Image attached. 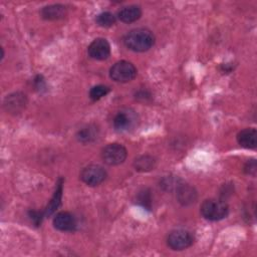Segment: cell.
Segmentation results:
<instances>
[{
  "label": "cell",
  "instance_id": "cell-1",
  "mask_svg": "<svg viewBox=\"0 0 257 257\" xmlns=\"http://www.w3.org/2000/svg\"><path fill=\"white\" fill-rule=\"evenodd\" d=\"M124 45L135 52H145L155 44V35L146 28H136L127 32L123 38Z\"/></svg>",
  "mask_w": 257,
  "mask_h": 257
},
{
  "label": "cell",
  "instance_id": "cell-2",
  "mask_svg": "<svg viewBox=\"0 0 257 257\" xmlns=\"http://www.w3.org/2000/svg\"><path fill=\"white\" fill-rule=\"evenodd\" d=\"M228 211V205L222 200L208 199L201 205V214L209 221H219L226 218Z\"/></svg>",
  "mask_w": 257,
  "mask_h": 257
},
{
  "label": "cell",
  "instance_id": "cell-3",
  "mask_svg": "<svg viewBox=\"0 0 257 257\" xmlns=\"http://www.w3.org/2000/svg\"><path fill=\"white\" fill-rule=\"evenodd\" d=\"M139 123L138 113L133 108H121L118 110L112 120V124L115 131L120 133H126L135 130Z\"/></svg>",
  "mask_w": 257,
  "mask_h": 257
},
{
  "label": "cell",
  "instance_id": "cell-4",
  "mask_svg": "<svg viewBox=\"0 0 257 257\" xmlns=\"http://www.w3.org/2000/svg\"><path fill=\"white\" fill-rule=\"evenodd\" d=\"M137 75V68L135 65L126 60L115 62L109 69V76L115 82L125 83L133 80Z\"/></svg>",
  "mask_w": 257,
  "mask_h": 257
},
{
  "label": "cell",
  "instance_id": "cell-5",
  "mask_svg": "<svg viewBox=\"0 0 257 257\" xmlns=\"http://www.w3.org/2000/svg\"><path fill=\"white\" fill-rule=\"evenodd\" d=\"M127 156L126 149L117 143L105 146L101 151V159L108 166H117L122 164Z\"/></svg>",
  "mask_w": 257,
  "mask_h": 257
},
{
  "label": "cell",
  "instance_id": "cell-6",
  "mask_svg": "<svg viewBox=\"0 0 257 257\" xmlns=\"http://www.w3.org/2000/svg\"><path fill=\"white\" fill-rule=\"evenodd\" d=\"M194 243V236L191 232L184 229H177L172 232L167 237V244L173 250H184L192 246Z\"/></svg>",
  "mask_w": 257,
  "mask_h": 257
},
{
  "label": "cell",
  "instance_id": "cell-7",
  "mask_svg": "<svg viewBox=\"0 0 257 257\" xmlns=\"http://www.w3.org/2000/svg\"><path fill=\"white\" fill-rule=\"evenodd\" d=\"M106 178L105 170L99 165H89L82 169L80 173L81 181L87 186H97Z\"/></svg>",
  "mask_w": 257,
  "mask_h": 257
},
{
  "label": "cell",
  "instance_id": "cell-8",
  "mask_svg": "<svg viewBox=\"0 0 257 257\" xmlns=\"http://www.w3.org/2000/svg\"><path fill=\"white\" fill-rule=\"evenodd\" d=\"M87 52L95 60H104L110 54V45L105 38H96L89 44Z\"/></svg>",
  "mask_w": 257,
  "mask_h": 257
},
{
  "label": "cell",
  "instance_id": "cell-9",
  "mask_svg": "<svg viewBox=\"0 0 257 257\" xmlns=\"http://www.w3.org/2000/svg\"><path fill=\"white\" fill-rule=\"evenodd\" d=\"M53 226L55 229L63 232L73 231L76 227V220L68 212H59L53 218Z\"/></svg>",
  "mask_w": 257,
  "mask_h": 257
},
{
  "label": "cell",
  "instance_id": "cell-10",
  "mask_svg": "<svg viewBox=\"0 0 257 257\" xmlns=\"http://www.w3.org/2000/svg\"><path fill=\"white\" fill-rule=\"evenodd\" d=\"M177 199L180 204L183 206H189L196 202L197 200V191L194 187L181 183L179 187L176 189Z\"/></svg>",
  "mask_w": 257,
  "mask_h": 257
},
{
  "label": "cell",
  "instance_id": "cell-11",
  "mask_svg": "<svg viewBox=\"0 0 257 257\" xmlns=\"http://www.w3.org/2000/svg\"><path fill=\"white\" fill-rule=\"evenodd\" d=\"M26 104V95L21 92H15L7 95L4 100V107L9 112L18 113L20 112Z\"/></svg>",
  "mask_w": 257,
  "mask_h": 257
},
{
  "label": "cell",
  "instance_id": "cell-12",
  "mask_svg": "<svg viewBox=\"0 0 257 257\" xmlns=\"http://www.w3.org/2000/svg\"><path fill=\"white\" fill-rule=\"evenodd\" d=\"M238 144L245 149H255L257 146V132L253 127H247L237 135Z\"/></svg>",
  "mask_w": 257,
  "mask_h": 257
},
{
  "label": "cell",
  "instance_id": "cell-13",
  "mask_svg": "<svg viewBox=\"0 0 257 257\" xmlns=\"http://www.w3.org/2000/svg\"><path fill=\"white\" fill-rule=\"evenodd\" d=\"M142 16L141 7L138 5L125 6L117 12V18L124 23H132L139 20Z\"/></svg>",
  "mask_w": 257,
  "mask_h": 257
},
{
  "label": "cell",
  "instance_id": "cell-14",
  "mask_svg": "<svg viewBox=\"0 0 257 257\" xmlns=\"http://www.w3.org/2000/svg\"><path fill=\"white\" fill-rule=\"evenodd\" d=\"M67 9L62 4H52L45 6L41 10L42 18L46 20H57L63 18L66 15Z\"/></svg>",
  "mask_w": 257,
  "mask_h": 257
},
{
  "label": "cell",
  "instance_id": "cell-15",
  "mask_svg": "<svg viewBox=\"0 0 257 257\" xmlns=\"http://www.w3.org/2000/svg\"><path fill=\"white\" fill-rule=\"evenodd\" d=\"M156 159L150 155L140 156L134 161V168L138 172H150L156 168Z\"/></svg>",
  "mask_w": 257,
  "mask_h": 257
},
{
  "label": "cell",
  "instance_id": "cell-16",
  "mask_svg": "<svg viewBox=\"0 0 257 257\" xmlns=\"http://www.w3.org/2000/svg\"><path fill=\"white\" fill-rule=\"evenodd\" d=\"M62 184H63L62 179H59V181L57 182V185H56L55 192H54L49 204L45 208L44 214L46 216H50L51 214H53L56 211V209L59 207V205L61 203V197H62Z\"/></svg>",
  "mask_w": 257,
  "mask_h": 257
},
{
  "label": "cell",
  "instance_id": "cell-17",
  "mask_svg": "<svg viewBox=\"0 0 257 257\" xmlns=\"http://www.w3.org/2000/svg\"><path fill=\"white\" fill-rule=\"evenodd\" d=\"M98 136V130L94 125H87L78 131L76 138L81 143H90Z\"/></svg>",
  "mask_w": 257,
  "mask_h": 257
},
{
  "label": "cell",
  "instance_id": "cell-18",
  "mask_svg": "<svg viewBox=\"0 0 257 257\" xmlns=\"http://www.w3.org/2000/svg\"><path fill=\"white\" fill-rule=\"evenodd\" d=\"M115 21L116 17L110 12H101L95 18L96 24L101 27H110L115 23Z\"/></svg>",
  "mask_w": 257,
  "mask_h": 257
},
{
  "label": "cell",
  "instance_id": "cell-19",
  "mask_svg": "<svg viewBox=\"0 0 257 257\" xmlns=\"http://www.w3.org/2000/svg\"><path fill=\"white\" fill-rule=\"evenodd\" d=\"M109 92V87L103 84H97L90 88L89 90V97L92 100H98L101 97L105 96Z\"/></svg>",
  "mask_w": 257,
  "mask_h": 257
},
{
  "label": "cell",
  "instance_id": "cell-20",
  "mask_svg": "<svg viewBox=\"0 0 257 257\" xmlns=\"http://www.w3.org/2000/svg\"><path fill=\"white\" fill-rule=\"evenodd\" d=\"M137 203L143 206L145 209L150 210L152 206V197L151 192L148 189H144L138 193L137 196Z\"/></svg>",
  "mask_w": 257,
  "mask_h": 257
},
{
  "label": "cell",
  "instance_id": "cell-21",
  "mask_svg": "<svg viewBox=\"0 0 257 257\" xmlns=\"http://www.w3.org/2000/svg\"><path fill=\"white\" fill-rule=\"evenodd\" d=\"M244 171L248 175L255 176V173H256V162H255V160L248 161L247 164L244 167Z\"/></svg>",
  "mask_w": 257,
  "mask_h": 257
},
{
  "label": "cell",
  "instance_id": "cell-22",
  "mask_svg": "<svg viewBox=\"0 0 257 257\" xmlns=\"http://www.w3.org/2000/svg\"><path fill=\"white\" fill-rule=\"evenodd\" d=\"M29 216H30L31 220L35 223L36 226H38V225L41 223V216H40V214H39L38 212H36V211H30V212H29Z\"/></svg>",
  "mask_w": 257,
  "mask_h": 257
}]
</instances>
